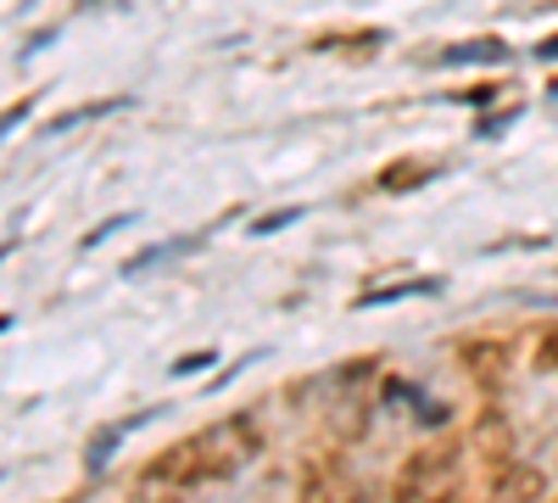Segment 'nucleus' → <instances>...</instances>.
<instances>
[{
    "mask_svg": "<svg viewBox=\"0 0 558 503\" xmlns=\"http://www.w3.org/2000/svg\"><path fill=\"white\" fill-rule=\"evenodd\" d=\"M502 57H508V45H502L497 34L458 39V45H447V51H441V62H447V68H463V62H502Z\"/></svg>",
    "mask_w": 558,
    "mask_h": 503,
    "instance_id": "9d476101",
    "label": "nucleus"
},
{
    "mask_svg": "<svg viewBox=\"0 0 558 503\" xmlns=\"http://www.w3.org/2000/svg\"><path fill=\"white\" fill-rule=\"evenodd\" d=\"M418 291H441V280H402V286H380V291H363L352 308H380V302H402V297H418Z\"/></svg>",
    "mask_w": 558,
    "mask_h": 503,
    "instance_id": "9b49d317",
    "label": "nucleus"
},
{
    "mask_svg": "<svg viewBox=\"0 0 558 503\" xmlns=\"http://www.w3.org/2000/svg\"><path fill=\"white\" fill-rule=\"evenodd\" d=\"M463 358V375H470L481 392H497L508 381V363H514V347L508 342H492V336H475V342H463L458 347Z\"/></svg>",
    "mask_w": 558,
    "mask_h": 503,
    "instance_id": "423d86ee",
    "label": "nucleus"
},
{
    "mask_svg": "<svg viewBox=\"0 0 558 503\" xmlns=\"http://www.w3.org/2000/svg\"><path fill=\"white\" fill-rule=\"evenodd\" d=\"M207 363H213V352H191V358L173 363V375H196V370H207Z\"/></svg>",
    "mask_w": 558,
    "mask_h": 503,
    "instance_id": "dca6fc26",
    "label": "nucleus"
},
{
    "mask_svg": "<svg viewBox=\"0 0 558 503\" xmlns=\"http://www.w3.org/2000/svg\"><path fill=\"white\" fill-rule=\"evenodd\" d=\"M441 173V163H430V157H397V163H386L380 173H375V185L386 191V196H402V191H418L425 179H436Z\"/></svg>",
    "mask_w": 558,
    "mask_h": 503,
    "instance_id": "1a4fd4ad",
    "label": "nucleus"
},
{
    "mask_svg": "<svg viewBox=\"0 0 558 503\" xmlns=\"http://www.w3.org/2000/svg\"><path fill=\"white\" fill-rule=\"evenodd\" d=\"M536 57H542V62H558V34H547V39L536 45Z\"/></svg>",
    "mask_w": 558,
    "mask_h": 503,
    "instance_id": "f3484780",
    "label": "nucleus"
},
{
    "mask_svg": "<svg viewBox=\"0 0 558 503\" xmlns=\"http://www.w3.org/2000/svg\"><path fill=\"white\" fill-rule=\"evenodd\" d=\"M296 218H302V207H279V213H268V218L252 224V236H274L279 224H296Z\"/></svg>",
    "mask_w": 558,
    "mask_h": 503,
    "instance_id": "ddd939ff",
    "label": "nucleus"
},
{
    "mask_svg": "<svg viewBox=\"0 0 558 503\" xmlns=\"http://www.w3.org/2000/svg\"><path fill=\"white\" fill-rule=\"evenodd\" d=\"M463 436H430L418 442L391 476V503H463Z\"/></svg>",
    "mask_w": 558,
    "mask_h": 503,
    "instance_id": "7ed1b4c3",
    "label": "nucleus"
},
{
    "mask_svg": "<svg viewBox=\"0 0 558 503\" xmlns=\"http://www.w3.org/2000/svg\"><path fill=\"white\" fill-rule=\"evenodd\" d=\"M492 96H497V84H475V89H458L452 101H470V107H486Z\"/></svg>",
    "mask_w": 558,
    "mask_h": 503,
    "instance_id": "2eb2a0df",
    "label": "nucleus"
},
{
    "mask_svg": "<svg viewBox=\"0 0 558 503\" xmlns=\"http://www.w3.org/2000/svg\"><path fill=\"white\" fill-rule=\"evenodd\" d=\"M118 107H129V101H123V96H112V101H96V107L62 112V118H51V123H45V134H62V129H73V123H89V118H101V112H118Z\"/></svg>",
    "mask_w": 558,
    "mask_h": 503,
    "instance_id": "f8f14e48",
    "label": "nucleus"
},
{
    "mask_svg": "<svg viewBox=\"0 0 558 503\" xmlns=\"http://www.w3.org/2000/svg\"><path fill=\"white\" fill-rule=\"evenodd\" d=\"M481 503H553V492H547V476L520 459L514 470H502L497 481H486V498Z\"/></svg>",
    "mask_w": 558,
    "mask_h": 503,
    "instance_id": "0eeeda50",
    "label": "nucleus"
},
{
    "mask_svg": "<svg viewBox=\"0 0 558 503\" xmlns=\"http://www.w3.org/2000/svg\"><path fill=\"white\" fill-rule=\"evenodd\" d=\"M380 45H386V28H336V34H318V39H313V51L363 62V57H375Z\"/></svg>",
    "mask_w": 558,
    "mask_h": 503,
    "instance_id": "6e6552de",
    "label": "nucleus"
},
{
    "mask_svg": "<svg viewBox=\"0 0 558 503\" xmlns=\"http://www.w3.org/2000/svg\"><path fill=\"white\" fill-rule=\"evenodd\" d=\"M470 453H475V465L486 470V481H497L502 470H514L520 465V431H514V420L502 415L497 403H486L481 415L470 420Z\"/></svg>",
    "mask_w": 558,
    "mask_h": 503,
    "instance_id": "20e7f679",
    "label": "nucleus"
},
{
    "mask_svg": "<svg viewBox=\"0 0 558 503\" xmlns=\"http://www.w3.org/2000/svg\"><path fill=\"white\" fill-rule=\"evenodd\" d=\"M380 375H386V358H375V352H368V358H347V363H336L330 375L307 381L296 397H324V403H313V415L324 420V431H330L336 447H341V442H357L368 431Z\"/></svg>",
    "mask_w": 558,
    "mask_h": 503,
    "instance_id": "f03ea898",
    "label": "nucleus"
},
{
    "mask_svg": "<svg viewBox=\"0 0 558 503\" xmlns=\"http://www.w3.org/2000/svg\"><path fill=\"white\" fill-rule=\"evenodd\" d=\"M553 503H558V498H553Z\"/></svg>",
    "mask_w": 558,
    "mask_h": 503,
    "instance_id": "6ab92c4d",
    "label": "nucleus"
},
{
    "mask_svg": "<svg viewBox=\"0 0 558 503\" xmlns=\"http://www.w3.org/2000/svg\"><path fill=\"white\" fill-rule=\"evenodd\" d=\"M134 503H184V498H173V492H157V498L151 492H134Z\"/></svg>",
    "mask_w": 558,
    "mask_h": 503,
    "instance_id": "a211bd4d",
    "label": "nucleus"
},
{
    "mask_svg": "<svg viewBox=\"0 0 558 503\" xmlns=\"http://www.w3.org/2000/svg\"><path fill=\"white\" fill-rule=\"evenodd\" d=\"M536 358H542V363H547V370L558 375V325H547V331L536 336Z\"/></svg>",
    "mask_w": 558,
    "mask_h": 503,
    "instance_id": "4468645a",
    "label": "nucleus"
},
{
    "mask_svg": "<svg viewBox=\"0 0 558 503\" xmlns=\"http://www.w3.org/2000/svg\"><path fill=\"white\" fill-rule=\"evenodd\" d=\"M263 453V426L252 415H223L191 436L168 442L157 459L140 465V492H196L241 476Z\"/></svg>",
    "mask_w": 558,
    "mask_h": 503,
    "instance_id": "f257e3e1",
    "label": "nucleus"
},
{
    "mask_svg": "<svg viewBox=\"0 0 558 503\" xmlns=\"http://www.w3.org/2000/svg\"><path fill=\"white\" fill-rule=\"evenodd\" d=\"M296 492L302 503H357V476L347 465L341 447H318L302 459V476H296Z\"/></svg>",
    "mask_w": 558,
    "mask_h": 503,
    "instance_id": "39448f33",
    "label": "nucleus"
}]
</instances>
